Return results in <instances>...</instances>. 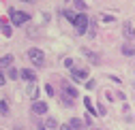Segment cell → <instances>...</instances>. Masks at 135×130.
I'll return each instance as SVG.
<instances>
[{"label": "cell", "instance_id": "cell-9", "mask_svg": "<svg viewBox=\"0 0 135 130\" xmlns=\"http://www.w3.org/2000/svg\"><path fill=\"white\" fill-rule=\"evenodd\" d=\"M11 68L13 66V56L11 53H7V56H2V58H0V71H2V68Z\"/></svg>", "mask_w": 135, "mask_h": 130}, {"label": "cell", "instance_id": "cell-27", "mask_svg": "<svg viewBox=\"0 0 135 130\" xmlns=\"http://www.w3.org/2000/svg\"><path fill=\"white\" fill-rule=\"evenodd\" d=\"M60 130H73V128H71L69 124H64V126H60Z\"/></svg>", "mask_w": 135, "mask_h": 130}, {"label": "cell", "instance_id": "cell-17", "mask_svg": "<svg viewBox=\"0 0 135 130\" xmlns=\"http://www.w3.org/2000/svg\"><path fill=\"white\" fill-rule=\"evenodd\" d=\"M62 15H64V17H66V19H69L71 24H73V21H75V17H77V15H75L73 11H62Z\"/></svg>", "mask_w": 135, "mask_h": 130}, {"label": "cell", "instance_id": "cell-13", "mask_svg": "<svg viewBox=\"0 0 135 130\" xmlns=\"http://www.w3.org/2000/svg\"><path fill=\"white\" fill-rule=\"evenodd\" d=\"M0 115H9V102L7 100H0Z\"/></svg>", "mask_w": 135, "mask_h": 130}, {"label": "cell", "instance_id": "cell-18", "mask_svg": "<svg viewBox=\"0 0 135 130\" xmlns=\"http://www.w3.org/2000/svg\"><path fill=\"white\" fill-rule=\"evenodd\" d=\"M7 75H9L11 79H20V71H17V68H13V66L9 68V73H7Z\"/></svg>", "mask_w": 135, "mask_h": 130}, {"label": "cell", "instance_id": "cell-15", "mask_svg": "<svg viewBox=\"0 0 135 130\" xmlns=\"http://www.w3.org/2000/svg\"><path fill=\"white\" fill-rule=\"evenodd\" d=\"M60 105H64V107H73V98H69V96H66V94H62V98H60Z\"/></svg>", "mask_w": 135, "mask_h": 130}, {"label": "cell", "instance_id": "cell-23", "mask_svg": "<svg viewBox=\"0 0 135 130\" xmlns=\"http://www.w3.org/2000/svg\"><path fill=\"white\" fill-rule=\"evenodd\" d=\"M2 34H4V36H11V28H9V26H2Z\"/></svg>", "mask_w": 135, "mask_h": 130}, {"label": "cell", "instance_id": "cell-7", "mask_svg": "<svg viewBox=\"0 0 135 130\" xmlns=\"http://www.w3.org/2000/svg\"><path fill=\"white\" fill-rule=\"evenodd\" d=\"M62 94H66L69 98H77V90L69 83V81H62Z\"/></svg>", "mask_w": 135, "mask_h": 130}, {"label": "cell", "instance_id": "cell-19", "mask_svg": "<svg viewBox=\"0 0 135 130\" xmlns=\"http://www.w3.org/2000/svg\"><path fill=\"white\" fill-rule=\"evenodd\" d=\"M45 126H47V128H58V122H56L54 117H47V122H45Z\"/></svg>", "mask_w": 135, "mask_h": 130}, {"label": "cell", "instance_id": "cell-12", "mask_svg": "<svg viewBox=\"0 0 135 130\" xmlns=\"http://www.w3.org/2000/svg\"><path fill=\"white\" fill-rule=\"evenodd\" d=\"M69 126H71L73 130H81V128H84V120H81V117H71Z\"/></svg>", "mask_w": 135, "mask_h": 130}, {"label": "cell", "instance_id": "cell-22", "mask_svg": "<svg viewBox=\"0 0 135 130\" xmlns=\"http://www.w3.org/2000/svg\"><path fill=\"white\" fill-rule=\"evenodd\" d=\"M64 66L71 71V68H73V60H71V58H64Z\"/></svg>", "mask_w": 135, "mask_h": 130}, {"label": "cell", "instance_id": "cell-11", "mask_svg": "<svg viewBox=\"0 0 135 130\" xmlns=\"http://www.w3.org/2000/svg\"><path fill=\"white\" fill-rule=\"evenodd\" d=\"M81 53H86V56H88V62H90V64H101L99 56H97V53H92L90 49H81Z\"/></svg>", "mask_w": 135, "mask_h": 130}, {"label": "cell", "instance_id": "cell-16", "mask_svg": "<svg viewBox=\"0 0 135 130\" xmlns=\"http://www.w3.org/2000/svg\"><path fill=\"white\" fill-rule=\"evenodd\" d=\"M84 105H86V109H88V111H90V113H97V109H94V107H92V100H90V98H88V96H86V98H84Z\"/></svg>", "mask_w": 135, "mask_h": 130}, {"label": "cell", "instance_id": "cell-20", "mask_svg": "<svg viewBox=\"0 0 135 130\" xmlns=\"http://www.w3.org/2000/svg\"><path fill=\"white\" fill-rule=\"evenodd\" d=\"M28 94H30V98H32V100H37V96H39V90H37L35 85H30V92H28Z\"/></svg>", "mask_w": 135, "mask_h": 130}, {"label": "cell", "instance_id": "cell-6", "mask_svg": "<svg viewBox=\"0 0 135 130\" xmlns=\"http://www.w3.org/2000/svg\"><path fill=\"white\" fill-rule=\"evenodd\" d=\"M122 34H124L127 41H131V43L135 41V28L131 26V21H124V24H122Z\"/></svg>", "mask_w": 135, "mask_h": 130}, {"label": "cell", "instance_id": "cell-2", "mask_svg": "<svg viewBox=\"0 0 135 130\" xmlns=\"http://www.w3.org/2000/svg\"><path fill=\"white\" fill-rule=\"evenodd\" d=\"M9 15H11V24L15 26H24L30 21V15L24 13V11H15V9H9Z\"/></svg>", "mask_w": 135, "mask_h": 130}, {"label": "cell", "instance_id": "cell-10", "mask_svg": "<svg viewBox=\"0 0 135 130\" xmlns=\"http://www.w3.org/2000/svg\"><path fill=\"white\" fill-rule=\"evenodd\" d=\"M122 53H124L127 58H135V47H133L131 43H124V45H122Z\"/></svg>", "mask_w": 135, "mask_h": 130}, {"label": "cell", "instance_id": "cell-4", "mask_svg": "<svg viewBox=\"0 0 135 130\" xmlns=\"http://www.w3.org/2000/svg\"><path fill=\"white\" fill-rule=\"evenodd\" d=\"M71 79L73 81H77V83H79V81H88V71L86 68H71Z\"/></svg>", "mask_w": 135, "mask_h": 130}, {"label": "cell", "instance_id": "cell-25", "mask_svg": "<svg viewBox=\"0 0 135 130\" xmlns=\"http://www.w3.org/2000/svg\"><path fill=\"white\" fill-rule=\"evenodd\" d=\"M86 88H88V90H92V88H94V81H92V79H88V81H86Z\"/></svg>", "mask_w": 135, "mask_h": 130}, {"label": "cell", "instance_id": "cell-3", "mask_svg": "<svg viewBox=\"0 0 135 130\" xmlns=\"http://www.w3.org/2000/svg\"><path fill=\"white\" fill-rule=\"evenodd\" d=\"M73 26H75V30H77V34H84V32L88 30V26H90L88 15H86V13H77V17H75Z\"/></svg>", "mask_w": 135, "mask_h": 130}, {"label": "cell", "instance_id": "cell-28", "mask_svg": "<svg viewBox=\"0 0 135 130\" xmlns=\"http://www.w3.org/2000/svg\"><path fill=\"white\" fill-rule=\"evenodd\" d=\"M22 2H35V0H22Z\"/></svg>", "mask_w": 135, "mask_h": 130}, {"label": "cell", "instance_id": "cell-26", "mask_svg": "<svg viewBox=\"0 0 135 130\" xmlns=\"http://www.w3.org/2000/svg\"><path fill=\"white\" fill-rule=\"evenodd\" d=\"M84 124H88V126H92V120H90V115H86V117H84Z\"/></svg>", "mask_w": 135, "mask_h": 130}, {"label": "cell", "instance_id": "cell-24", "mask_svg": "<svg viewBox=\"0 0 135 130\" xmlns=\"http://www.w3.org/2000/svg\"><path fill=\"white\" fill-rule=\"evenodd\" d=\"M4 83H7V77H4V75H2V71H0V88H2V85H4Z\"/></svg>", "mask_w": 135, "mask_h": 130}, {"label": "cell", "instance_id": "cell-1", "mask_svg": "<svg viewBox=\"0 0 135 130\" xmlns=\"http://www.w3.org/2000/svg\"><path fill=\"white\" fill-rule=\"evenodd\" d=\"M28 58H30V62L35 64V66H45V53L39 49V47H30L28 49Z\"/></svg>", "mask_w": 135, "mask_h": 130}, {"label": "cell", "instance_id": "cell-14", "mask_svg": "<svg viewBox=\"0 0 135 130\" xmlns=\"http://www.w3.org/2000/svg\"><path fill=\"white\" fill-rule=\"evenodd\" d=\"M73 4H75V9H77L79 13L86 11V0H73Z\"/></svg>", "mask_w": 135, "mask_h": 130}, {"label": "cell", "instance_id": "cell-21", "mask_svg": "<svg viewBox=\"0 0 135 130\" xmlns=\"http://www.w3.org/2000/svg\"><path fill=\"white\" fill-rule=\"evenodd\" d=\"M45 94H47V96H54V94H56V92H54V88L49 85V83H45Z\"/></svg>", "mask_w": 135, "mask_h": 130}, {"label": "cell", "instance_id": "cell-8", "mask_svg": "<svg viewBox=\"0 0 135 130\" xmlns=\"http://www.w3.org/2000/svg\"><path fill=\"white\" fill-rule=\"evenodd\" d=\"M20 77H22L24 81H28V83H35V79H37L35 71H30V68H22V71H20Z\"/></svg>", "mask_w": 135, "mask_h": 130}, {"label": "cell", "instance_id": "cell-5", "mask_svg": "<svg viewBox=\"0 0 135 130\" xmlns=\"http://www.w3.org/2000/svg\"><path fill=\"white\" fill-rule=\"evenodd\" d=\"M47 102H43V100H35L32 102V113H35V115H45L47 113Z\"/></svg>", "mask_w": 135, "mask_h": 130}]
</instances>
